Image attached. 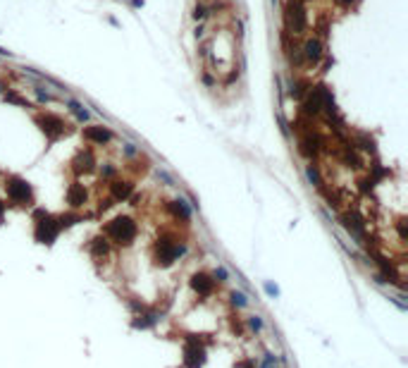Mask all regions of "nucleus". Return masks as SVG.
Returning a JSON list of instances; mask_svg holds the SVG:
<instances>
[{
	"instance_id": "4468645a",
	"label": "nucleus",
	"mask_w": 408,
	"mask_h": 368,
	"mask_svg": "<svg viewBox=\"0 0 408 368\" xmlns=\"http://www.w3.org/2000/svg\"><path fill=\"white\" fill-rule=\"evenodd\" d=\"M67 108H69V113H72L79 122H89V120H91V113L84 108L79 100H67Z\"/></svg>"
},
{
	"instance_id": "c756f323",
	"label": "nucleus",
	"mask_w": 408,
	"mask_h": 368,
	"mask_svg": "<svg viewBox=\"0 0 408 368\" xmlns=\"http://www.w3.org/2000/svg\"><path fill=\"white\" fill-rule=\"evenodd\" d=\"M5 89H8V86H3V84H0V93H3V91H5Z\"/></svg>"
},
{
	"instance_id": "39448f33",
	"label": "nucleus",
	"mask_w": 408,
	"mask_h": 368,
	"mask_svg": "<svg viewBox=\"0 0 408 368\" xmlns=\"http://www.w3.org/2000/svg\"><path fill=\"white\" fill-rule=\"evenodd\" d=\"M5 194H8V199L12 201V203H17V206H29L33 201L31 184L26 182V179H22V177H17V175L5 179Z\"/></svg>"
},
{
	"instance_id": "a211bd4d",
	"label": "nucleus",
	"mask_w": 408,
	"mask_h": 368,
	"mask_svg": "<svg viewBox=\"0 0 408 368\" xmlns=\"http://www.w3.org/2000/svg\"><path fill=\"white\" fill-rule=\"evenodd\" d=\"M208 5H206V3H196V5H193V10H191V19H193V22H206V19H208Z\"/></svg>"
},
{
	"instance_id": "423d86ee",
	"label": "nucleus",
	"mask_w": 408,
	"mask_h": 368,
	"mask_svg": "<svg viewBox=\"0 0 408 368\" xmlns=\"http://www.w3.org/2000/svg\"><path fill=\"white\" fill-rule=\"evenodd\" d=\"M184 251H186V246H184V244L160 239L158 249H155V256H158V261L162 263V266H170V263H175L179 256H184Z\"/></svg>"
},
{
	"instance_id": "f03ea898",
	"label": "nucleus",
	"mask_w": 408,
	"mask_h": 368,
	"mask_svg": "<svg viewBox=\"0 0 408 368\" xmlns=\"http://www.w3.org/2000/svg\"><path fill=\"white\" fill-rule=\"evenodd\" d=\"M284 31L292 36H303L308 31V12L303 0H287L284 5Z\"/></svg>"
},
{
	"instance_id": "20e7f679",
	"label": "nucleus",
	"mask_w": 408,
	"mask_h": 368,
	"mask_svg": "<svg viewBox=\"0 0 408 368\" xmlns=\"http://www.w3.org/2000/svg\"><path fill=\"white\" fill-rule=\"evenodd\" d=\"M36 215V230H33V234H36V239L41 244H53L55 242V237L60 234V223L58 217L48 215V213H43V210H36L33 213Z\"/></svg>"
},
{
	"instance_id": "aec40b11",
	"label": "nucleus",
	"mask_w": 408,
	"mask_h": 368,
	"mask_svg": "<svg viewBox=\"0 0 408 368\" xmlns=\"http://www.w3.org/2000/svg\"><path fill=\"white\" fill-rule=\"evenodd\" d=\"M33 91H36V100H38V103H50V100H55V96L48 93V91H43L41 86H36Z\"/></svg>"
},
{
	"instance_id": "4be33fe9",
	"label": "nucleus",
	"mask_w": 408,
	"mask_h": 368,
	"mask_svg": "<svg viewBox=\"0 0 408 368\" xmlns=\"http://www.w3.org/2000/svg\"><path fill=\"white\" fill-rule=\"evenodd\" d=\"M239 77H241V72L234 67V69H229V75H227V79H225V84L229 86V84H234V82H239Z\"/></svg>"
},
{
	"instance_id": "ddd939ff",
	"label": "nucleus",
	"mask_w": 408,
	"mask_h": 368,
	"mask_svg": "<svg viewBox=\"0 0 408 368\" xmlns=\"http://www.w3.org/2000/svg\"><path fill=\"white\" fill-rule=\"evenodd\" d=\"M310 89V82H306V79H296V82H292L289 84V96H292L294 100H299L301 103V98L306 96V91Z\"/></svg>"
},
{
	"instance_id": "c85d7f7f",
	"label": "nucleus",
	"mask_w": 408,
	"mask_h": 368,
	"mask_svg": "<svg viewBox=\"0 0 408 368\" xmlns=\"http://www.w3.org/2000/svg\"><path fill=\"white\" fill-rule=\"evenodd\" d=\"M134 8H143V0H132Z\"/></svg>"
},
{
	"instance_id": "dca6fc26",
	"label": "nucleus",
	"mask_w": 408,
	"mask_h": 368,
	"mask_svg": "<svg viewBox=\"0 0 408 368\" xmlns=\"http://www.w3.org/2000/svg\"><path fill=\"white\" fill-rule=\"evenodd\" d=\"M91 251L96 259H100V256H108V239L105 237H96L91 242Z\"/></svg>"
},
{
	"instance_id": "f257e3e1",
	"label": "nucleus",
	"mask_w": 408,
	"mask_h": 368,
	"mask_svg": "<svg viewBox=\"0 0 408 368\" xmlns=\"http://www.w3.org/2000/svg\"><path fill=\"white\" fill-rule=\"evenodd\" d=\"M103 232H105V237H108L110 242L119 244V246H129L136 239V234H139V225L129 215H117L110 223H105Z\"/></svg>"
},
{
	"instance_id": "6e6552de",
	"label": "nucleus",
	"mask_w": 408,
	"mask_h": 368,
	"mask_svg": "<svg viewBox=\"0 0 408 368\" xmlns=\"http://www.w3.org/2000/svg\"><path fill=\"white\" fill-rule=\"evenodd\" d=\"M81 136L86 139L89 143H96V146H105V143H110L112 139H115V134L110 132L108 127L103 125H89L81 129Z\"/></svg>"
},
{
	"instance_id": "412c9836",
	"label": "nucleus",
	"mask_w": 408,
	"mask_h": 368,
	"mask_svg": "<svg viewBox=\"0 0 408 368\" xmlns=\"http://www.w3.org/2000/svg\"><path fill=\"white\" fill-rule=\"evenodd\" d=\"M122 151H125L127 158H134V156H139V153H141V151L136 149V143H125V149Z\"/></svg>"
},
{
	"instance_id": "0eeeda50",
	"label": "nucleus",
	"mask_w": 408,
	"mask_h": 368,
	"mask_svg": "<svg viewBox=\"0 0 408 368\" xmlns=\"http://www.w3.org/2000/svg\"><path fill=\"white\" fill-rule=\"evenodd\" d=\"M301 53H303V62H308V65L315 67V65L322 62V58H325V46H322V41H320L317 36H310V39L303 41Z\"/></svg>"
},
{
	"instance_id": "7ed1b4c3",
	"label": "nucleus",
	"mask_w": 408,
	"mask_h": 368,
	"mask_svg": "<svg viewBox=\"0 0 408 368\" xmlns=\"http://www.w3.org/2000/svg\"><path fill=\"white\" fill-rule=\"evenodd\" d=\"M33 120L41 127V132L48 136V141H58L67 134V122L55 113H38V115H33Z\"/></svg>"
},
{
	"instance_id": "9d476101",
	"label": "nucleus",
	"mask_w": 408,
	"mask_h": 368,
	"mask_svg": "<svg viewBox=\"0 0 408 368\" xmlns=\"http://www.w3.org/2000/svg\"><path fill=\"white\" fill-rule=\"evenodd\" d=\"M86 201H89V194L84 189V184H79V182L69 184V189H67V203L72 208H81V206H86Z\"/></svg>"
},
{
	"instance_id": "5701e85b",
	"label": "nucleus",
	"mask_w": 408,
	"mask_h": 368,
	"mask_svg": "<svg viewBox=\"0 0 408 368\" xmlns=\"http://www.w3.org/2000/svg\"><path fill=\"white\" fill-rule=\"evenodd\" d=\"M200 79H203V84H206V86H210V89H213V86L217 84V79L210 75V72H203V75H200Z\"/></svg>"
},
{
	"instance_id": "f8f14e48",
	"label": "nucleus",
	"mask_w": 408,
	"mask_h": 368,
	"mask_svg": "<svg viewBox=\"0 0 408 368\" xmlns=\"http://www.w3.org/2000/svg\"><path fill=\"white\" fill-rule=\"evenodd\" d=\"M72 165H76L74 170L79 172V175H81V172H84V175H86V172H91L93 165H96V160H93V153H91L89 149H86V151H79V156L74 158V163H72Z\"/></svg>"
},
{
	"instance_id": "6ab92c4d",
	"label": "nucleus",
	"mask_w": 408,
	"mask_h": 368,
	"mask_svg": "<svg viewBox=\"0 0 408 368\" xmlns=\"http://www.w3.org/2000/svg\"><path fill=\"white\" fill-rule=\"evenodd\" d=\"M306 175H308V179L315 184L317 189H320V187H325V182H322V177H320V170H317V165H313V163H310V165L306 167Z\"/></svg>"
},
{
	"instance_id": "bb28decb",
	"label": "nucleus",
	"mask_w": 408,
	"mask_h": 368,
	"mask_svg": "<svg viewBox=\"0 0 408 368\" xmlns=\"http://www.w3.org/2000/svg\"><path fill=\"white\" fill-rule=\"evenodd\" d=\"M351 3H353V0H337V5H344V8H349Z\"/></svg>"
},
{
	"instance_id": "a878e982",
	"label": "nucleus",
	"mask_w": 408,
	"mask_h": 368,
	"mask_svg": "<svg viewBox=\"0 0 408 368\" xmlns=\"http://www.w3.org/2000/svg\"><path fill=\"white\" fill-rule=\"evenodd\" d=\"M0 58H12V53H10V50H5V48H0Z\"/></svg>"
},
{
	"instance_id": "b1692460",
	"label": "nucleus",
	"mask_w": 408,
	"mask_h": 368,
	"mask_svg": "<svg viewBox=\"0 0 408 368\" xmlns=\"http://www.w3.org/2000/svg\"><path fill=\"white\" fill-rule=\"evenodd\" d=\"M100 175H103V177H112V175H115V167L110 165V163H105V165L100 167Z\"/></svg>"
},
{
	"instance_id": "cd10ccee",
	"label": "nucleus",
	"mask_w": 408,
	"mask_h": 368,
	"mask_svg": "<svg viewBox=\"0 0 408 368\" xmlns=\"http://www.w3.org/2000/svg\"><path fill=\"white\" fill-rule=\"evenodd\" d=\"M3 217H5V203L0 201V223H3Z\"/></svg>"
},
{
	"instance_id": "2eb2a0df",
	"label": "nucleus",
	"mask_w": 408,
	"mask_h": 368,
	"mask_svg": "<svg viewBox=\"0 0 408 368\" xmlns=\"http://www.w3.org/2000/svg\"><path fill=\"white\" fill-rule=\"evenodd\" d=\"M193 287H196V292H200V294H210L213 292V287H215V280H210L208 275H196L193 277Z\"/></svg>"
},
{
	"instance_id": "f3484780",
	"label": "nucleus",
	"mask_w": 408,
	"mask_h": 368,
	"mask_svg": "<svg viewBox=\"0 0 408 368\" xmlns=\"http://www.w3.org/2000/svg\"><path fill=\"white\" fill-rule=\"evenodd\" d=\"M3 98L8 100V103H15V105H24V108H31V103H29L26 98H22V96H19L15 89H8V91H3Z\"/></svg>"
},
{
	"instance_id": "393cba45",
	"label": "nucleus",
	"mask_w": 408,
	"mask_h": 368,
	"mask_svg": "<svg viewBox=\"0 0 408 368\" xmlns=\"http://www.w3.org/2000/svg\"><path fill=\"white\" fill-rule=\"evenodd\" d=\"M193 36H196V39H203V36H206V24H203V22H198V26L193 29Z\"/></svg>"
},
{
	"instance_id": "7c9ffc66",
	"label": "nucleus",
	"mask_w": 408,
	"mask_h": 368,
	"mask_svg": "<svg viewBox=\"0 0 408 368\" xmlns=\"http://www.w3.org/2000/svg\"><path fill=\"white\" fill-rule=\"evenodd\" d=\"M303 3H306V0H303Z\"/></svg>"
},
{
	"instance_id": "1a4fd4ad",
	"label": "nucleus",
	"mask_w": 408,
	"mask_h": 368,
	"mask_svg": "<svg viewBox=\"0 0 408 368\" xmlns=\"http://www.w3.org/2000/svg\"><path fill=\"white\" fill-rule=\"evenodd\" d=\"M320 149H322V139H320V134H315V132H306V134H303L299 151L306 156V158L313 160L317 153H320Z\"/></svg>"
},
{
	"instance_id": "9b49d317",
	"label": "nucleus",
	"mask_w": 408,
	"mask_h": 368,
	"mask_svg": "<svg viewBox=\"0 0 408 368\" xmlns=\"http://www.w3.org/2000/svg\"><path fill=\"white\" fill-rule=\"evenodd\" d=\"M134 192V182H129V179H115V182L110 184V194H112V199L115 201H127L129 196H132Z\"/></svg>"
}]
</instances>
